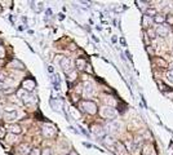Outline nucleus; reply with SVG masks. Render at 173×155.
I'll return each mask as SVG.
<instances>
[{"label":"nucleus","instance_id":"1","mask_svg":"<svg viewBox=\"0 0 173 155\" xmlns=\"http://www.w3.org/2000/svg\"><path fill=\"white\" fill-rule=\"evenodd\" d=\"M80 107H82L83 111H85V113H88L90 115H94L97 113V105L93 102V101H82V103H80Z\"/></svg>","mask_w":173,"mask_h":155},{"label":"nucleus","instance_id":"2","mask_svg":"<svg viewBox=\"0 0 173 155\" xmlns=\"http://www.w3.org/2000/svg\"><path fill=\"white\" fill-rule=\"evenodd\" d=\"M100 114L102 118H105V119H114V118L116 116V110H114L113 107L110 106H103L101 110H100Z\"/></svg>","mask_w":173,"mask_h":155},{"label":"nucleus","instance_id":"3","mask_svg":"<svg viewBox=\"0 0 173 155\" xmlns=\"http://www.w3.org/2000/svg\"><path fill=\"white\" fill-rule=\"evenodd\" d=\"M56 133H57V129H56L52 124H48V126L43 127V134H44L45 137H48V138L54 137Z\"/></svg>","mask_w":173,"mask_h":155},{"label":"nucleus","instance_id":"4","mask_svg":"<svg viewBox=\"0 0 173 155\" xmlns=\"http://www.w3.org/2000/svg\"><path fill=\"white\" fill-rule=\"evenodd\" d=\"M17 116H18L17 111H5V113H3V118H4V120L7 123L14 122L17 119Z\"/></svg>","mask_w":173,"mask_h":155},{"label":"nucleus","instance_id":"5","mask_svg":"<svg viewBox=\"0 0 173 155\" xmlns=\"http://www.w3.org/2000/svg\"><path fill=\"white\" fill-rule=\"evenodd\" d=\"M35 82L33 79H25L23 82H22V89H25L26 92H30V91H33L35 88Z\"/></svg>","mask_w":173,"mask_h":155},{"label":"nucleus","instance_id":"6","mask_svg":"<svg viewBox=\"0 0 173 155\" xmlns=\"http://www.w3.org/2000/svg\"><path fill=\"white\" fill-rule=\"evenodd\" d=\"M168 33H169L168 27L164 26V25H159V26L156 27V33H155V34H158L159 36H162V38H164V36L168 35Z\"/></svg>","mask_w":173,"mask_h":155},{"label":"nucleus","instance_id":"7","mask_svg":"<svg viewBox=\"0 0 173 155\" xmlns=\"http://www.w3.org/2000/svg\"><path fill=\"white\" fill-rule=\"evenodd\" d=\"M61 67L63 69V71H66V72H69L70 71V69H71V61L69 60V58H66V57H63L62 60H61Z\"/></svg>","mask_w":173,"mask_h":155},{"label":"nucleus","instance_id":"8","mask_svg":"<svg viewBox=\"0 0 173 155\" xmlns=\"http://www.w3.org/2000/svg\"><path fill=\"white\" fill-rule=\"evenodd\" d=\"M7 129L12 133V134H20L21 133V127L20 126H17V124H8L7 126Z\"/></svg>","mask_w":173,"mask_h":155},{"label":"nucleus","instance_id":"9","mask_svg":"<svg viewBox=\"0 0 173 155\" xmlns=\"http://www.w3.org/2000/svg\"><path fill=\"white\" fill-rule=\"evenodd\" d=\"M16 93H17V96L20 97V98H21V100H22L25 103H27V98H30V96H29V93H27L26 91L21 88V89H18Z\"/></svg>","mask_w":173,"mask_h":155},{"label":"nucleus","instance_id":"10","mask_svg":"<svg viewBox=\"0 0 173 155\" xmlns=\"http://www.w3.org/2000/svg\"><path fill=\"white\" fill-rule=\"evenodd\" d=\"M17 150H18V153H20V154L25 155V154L30 153V150H31V147H30V145H29V144H21L20 146H18Z\"/></svg>","mask_w":173,"mask_h":155},{"label":"nucleus","instance_id":"11","mask_svg":"<svg viewBox=\"0 0 173 155\" xmlns=\"http://www.w3.org/2000/svg\"><path fill=\"white\" fill-rule=\"evenodd\" d=\"M9 66L10 67H13V69H18V70H22V69H25V66H23V64H22V62L21 61H18V60H12L10 61V64H9Z\"/></svg>","mask_w":173,"mask_h":155},{"label":"nucleus","instance_id":"12","mask_svg":"<svg viewBox=\"0 0 173 155\" xmlns=\"http://www.w3.org/2000/svg\"><path fill=\"white\" fill-rule=\"evenodd\" d=\"M76 67L79 70H84L87 67V61L84 58H78L76 60Z\"/></svg>","mask_w":173,"mask_h":155},{"label":"nucleus","instance_id":"13","mask_svg":"<svg viewBox=\"0 0 173 155\" xmlns=\"http://www.w3.org/2000/svg\"><path fill=\"white\" fill-rule=\"evenodd\" d=\"M116 149H119L118 153L119 155H125V147H124V145L121 144V142H116Z\"/></svg>","mask_w":173,"mask_h":155},{"label":"nucleus","instance_id":"14","mask_svg":"<svg viewBox=\"0 0 173 155\" xmlns=\"http://www.w3.org/2000/svg\"><path fill=\"white\" fill-rule=\"evenodd\" d=\"M84 93L87 96H90L93 93V89H92V85L90 84H85V88H84Z\"/></svg>","mask_w":173,"mask_h":155},{"label":"nucleus","instance_id":"15","mask_svg":"<svg viewBox=\"0 0 173 155\" xmlns=\"http://www.w3.org/2000/svg\"><path fill=\"white\" fill-rule=\"evenodd\" d=\"M154 21H155L156 23H163L165 21V17H163L162 14H156L155 17H154Z\"/></svg>","mask_w":173,"mask_h":155},{"label":"nucleus","instance_id":"16","mask_svg":"<svg viewBox=\"0 0 173 155\" xmlns=\"http://www.w3.org/2000/svg\"><path fill=\"white\" fill-rule=\"evenodd\" d=\"M93 132L97 134V136H103V129L100 127V126H97V127H94V129H93Z\"/></svg>","mask_w":173,"mask_h":155},{"label":"nucleus","instance_id":"17","mask_svg":"<svg viewBox=\"0 0 173 155\" xmlns=\"http://www.w3.org/2000/svg\"><path fill=\"white\" fill-rule=\"evenodd\" d=\"M40 154H41V151L39 150L38 147L31 149V150H30V153H29V155H40Z\"/></svg>","mask_w":173,"mask_h":155},{"label":"nucleus","instance_id":"18","mask_svg":"<svg viewBox=\"0 0 173 155\" xmlns=\"http://www.w3.org/2000/svg\"><path fill=\"white\" fill-rule=\"evenodd\" d=\"M146 13H147V16H154V17H155L158 13H156V9H154V8H150V9H147V12H146Z\"/></svg>","mask_w":173,"mask_h":155},{"label":"nucleus","instance_id":"19","mask_svg":"<svg viewBox=\"0 0 173 155\" xmlns=\"http://www.w3.org/2000/svg\"><path fill=\"white\" fill-rule=\"evenodd\" d=\"M147 34L150 35V38H151V39H154V38H155V36H156L155 31H154V30H151V29H149V30H147Z\"/></svg>","mask_w":173,"mask_h":155},{"label":"nucleus","instance_id":"20","mask_svg":"<svg viewBox=\"0 0 173 155\" xmlns=\"http://www.w3.org/2000/svg\"><path fill=\"white\" fill-rule=\"evenodd\" d=\"M40 155H52V150H51V149H44Z\"/></svg>","mask_w":173,"mask_h":155},{"label":"nucleus","instance_id":"21","mask_svg":"<svg viewBox=\"0 0 173 155\" xmlns=\"http://www.w3.org/2000/svg\"><path fill=\"white\" fill-rule=\"evenodd\" d=\"M156 62H158V64H159L160 66H162V67H167V62H165L164 60H162V58H159V60H156Z\"/></svg>","mask_w":173,"mask_h":155},{"label":"nucleus","instance_id":"22","mask_svg":"<svg viewBox=\"0 0 173 155\" xmlns=\"http://www.w3.org/2000/svg\"><path fill=\"white\" fill-rule=\"evenodd\" d=\"M165 21L168 22V23H171V25H173V16L172 14H168L165 17Z\"/></svg>","mask_w":173,"mask_h":155},{"label":"nucleus","instance_id":"23","mask_svg":"<svg viewBox=\"0 0 173 155\" xmlns=\"http://www.w3.org/2000/svg\"><path fill=\"white\" fill-rule=\"evenodd\" d=\"M167 78H168V80H171V82H173V70H169L167 72Z\"/></svg>","mask_w":173,"mask_h":155},{"label":"nucleus","instance_id":"24","mask_svg":"<svg viewBox=\"0 0 173 155\" xmlns=\"http://www.w3.org/2000/svg\"><path fill=\"white\" fill-rule=\"evenodd\" d=\"M7 141H8V142H14V141H16L14 134H9V136H7Z\"/></svg>","mask_w":173,"mask_h":155},{"label":"nucleus","instance_id":"25","mask_svg":"<svg viewBox=\"0 0 173 155\" xmlns=\"http://www.w3.org/2000/svg\"><path fill=\"white\" fill-rule=\"evenodd\" d=\"M4 136H5V128L0 127V137H4Z\"/></svg>","mask_w":173,"mask_h":155},{"label":"nucleus","instance_id":"26","mask_svg":"<svg viewBox=\"0 0 173 155\" xmlns=\"http://www.w3.org/2000/svg\"><path fill=\"white\" fill-rule=\"evenodd\" d=\"M4 54H5L4 49H3V47H2V45H0V58H3V57H4Z\"/></svg>","mask_w":173,"mask_h":155},{"label":"nucleus","instance_id":"27","mask_svg":"<svg viewBox=\"0 0 173 155\" xmlns=\"http://www.w3.org/2000/svg\"><path fill=\"white\" fill-rule=\"evenodd\" d=\"M4 64H5L4 60H3V58H0V69H2V67L4 66Z\"/></svg>","mask_w":173,"mask_h":155},{"label":"nucleus","instance_id":"28","mask_svg":"<svg viewBox=\"0 0 173 155\" xmlns=\"http://www.w3.org/2000/svg\"><path fill=\"white\" fill-rule=\"evenodd\" d=\"M13 92H16V91H14V89H12V88H10V89H7V91H5V93H13Z\"/></svg>","mask_w":173,"mask_h":155},{"label":"nucleus","instance_id":"29","mask_svg":"<svg viewBox=\"0 0 173 155\" xmlns=\"http://www.w3.org/2000/svg\"><path fill=\"white\" fill-rule=\"evenodd\" d=\"M3 88H4V84H3L2 82H0V89H3Z\"/></svg>","mask_w":173,"mask_h":155},{"label":"nucleus","instance_id":"30","mask_svg":"<svg viewBox=\"0 0 173 155\" xmlns=\"http://www.w3.org/2000/svg\"><path fill=\"white\" fill-rule=\"evenodd\" d=\"M3 76H4V75H3V74H2V72H0V80H2V79H3Z\"/></svg>","mask_w":173,"mask_h":155},{"label":"nucleus","instance_id":"31","mask_svg":"<svg viewBox=\"0 0 173 155\" xmlns=\"http://www.w3.org/2000/svg\"><path fill=\"white\" fill-rule=\"evenodd\" d=\"M2 115H3V110H2V109H0V116H2Z\"/></svg>","mask_w":173,"mask_h":155}]
</instances>
